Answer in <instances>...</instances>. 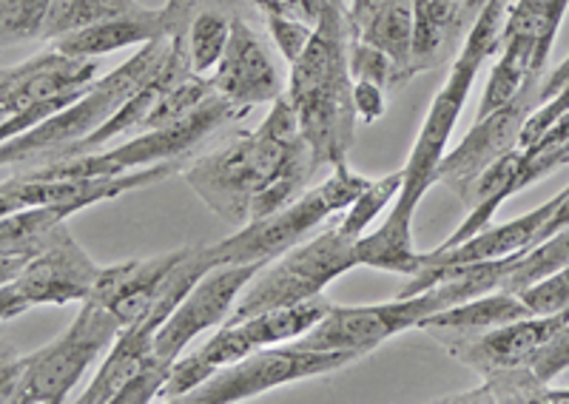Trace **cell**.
<instances>
[{"mask_svg":"<svg viewBox=\"0 0 569 404\" xmlns=\"http://www.w3.org/2000/svg\"><path fill=\"white\" fill-rule=\"evenodd\" d=\"M217 267L211 245H188V254L180 265L174 267V274L169 276L162 294L151 305V311L137 320L134 325H126L120 336L114 340L111 351L106 353L103 365L98 367L94 378L89 382L83 393H80V404H114L117 393L123 391L126 382L140 371L154 353V340L160 327L169 322L171 313L177 311L188 291L202 280V276Z\"/></svg>","mask_w":569,"mask_h":404,"instance_id":"8fae6325","label":"cell"},{"mask_svg":"<svg viewBox=\"0 0 569 404\" xmlns=\"http://www.w3.org/2000/svg\"><path fill=\"white\" fill-rule=\"evenodd\" d=\"M569 114V58L558 65L556 72H550L538 85V105L527 118L518 149H527L536 140H541L558 120Z\"/></svg>","mask_w":569,"mask_h":404,"instance_id":"f546056e","label":"cell"},{"mask_svg":"<svg viewBox=\"0 0 569 404\" xmlns=\"http://www.w3.org/2000/svg\"><path fill=\"white\" fill-rule=\"evenodd\" d=\"M353 267H359L356 242L339 231V222H333L313 240L299 242L291 251L268 262L242 291L228 322H242L257 313L291 307L322 296L330 282H337Z\"/></svg>","mask_w":569,"mask_h":404,"instance_id":"9c48e42d","label":"cell"},{"mask_svg":"<svg viewBox=\"0 0 569 404\" xmlns=\"http://www.w3.org/2000/svg\"><path fill=\"white\" fill-rule=\"evenodd\" d=\"M123 331L109 307L83 302L63 336L40 351L18 356L3 347L0 365V398L3 404H60L78 387L80 376L111 351Z\"/></svg>","mask_w":569,"mask_h":404,"instance_id":"5b68a950","label":"cell"},{"mask_svg":"<svg viewBox=\"0 0 569 404\" xmlns=\"http://www.w3.org/2000/svg\"><path fill=\"white\" fill-rule=\"evenodd\" d=\"M240 0H197L186 23V47L191 69L208 74L217 69L231 40L233 20L240 18Z\"/></svg>","mask_w":569,"mask_h":404,"instance_id":"cb8c5ba5","label":"cell"},{"mask_svg":"<svg viewBox=\"0 0 569 404\" xmlns=\"http://www.w3.org/2000/svg\"><path fill=\"white\" fill-rule=\"evenodd\" d=\"M382 3H385V0H350V9H348L350 27H353V29L365 27V23L373 18V12L382 7Z\"/></svg>","mask_w":569,"mask_h":404,"instance_id":"ab89813d","label":"cell"},{"mask_svg":"<svg viewBox=\"0 0 569 404\" xmlns=\"http://www.w3.org/2000/svg\"><path fill=\"white\" fill-rule=\"evenodd\" d=\"M177 171H182V163H157L120 176H60V180H40V176L29 174L7 176L0 185V211L9 214V211L52 205V202H69L83 211L98 202L117 200L129 191L162 183L166 176L177 174Z\"/></svg>","mask_w":569,"mask_h":404,"instance_id":"ac0fdd59","label":"cell"},{"mask_svg":"<svg viewBox=\"0 0 569 404\" xmlns=\"http://www.w3.org/2000/svg\"><path fill=\"white\" fill-rule=\"evenodd\" d=\"M353 105L362 123H376L388 111V89L373 80L353 78Z\"/></svg>","mask_w":569,"mask_h":404,"instance_id":"8d00e7d4","label":"cell"},{"mask_svg":"<svg viewBox=\"0 0 569 404\" xmlns=\"http://www.w3.org/2000/svg\"><path fill=\"white\" fill-rule=\"evenodd\" d=\"M211 83L228 103L242 111H251L253 105L262 103L271 105L284 94L282 74L273 65L268 49L262 47V38L242 18L233 20L231 40L213 69Z\"/></svg>","mask_w":569,"mask_h":404,"instance_id":"d6986e66","label":"cell"},{"mask_svg":"<svg viewBox=\"0 0 569 404\" xmlns=\"http://www.w3.org/2000/svg\"><path fill=\"white\" fill-rule=\"evenodd\" d=\"M146 9L137 0H52L49 18L40 40L54 43L58 38H66L71 32H80L86 27L103 23V20L120 18V14H131Z\"/></svg>","mask_w":569,"mask_h":404,"instance_id":"f1b7e54d","label":"cell"},{"mask_svg":"<svg viewBox=\"0 0 569 404\" xmlns=\"http://www.w3.org/2000/svg\"><path fill=\"white\" fill-rule=\"evenodd\" d=\"M401 183H405V171H393V174L382 176V180H373L362 194L356 196L353 205L345 211V216L339 220V231L353 242L362 240L376 222V216L393 205V200L401 191Z\"/></svg>","mask_w":569,"mask_h":404,"instance_id":"4dcf8cb0","label":"cell"},{"mask_svg":"<svg viewBox=\"0 0 569 404\" xmlns=\"http://www.w3.org/2000/svg\"><path fill=\"white\" fill-rule=\"evenodd\" d=\"M356 353L350 351H313L302 345H268L253 351L251 356L222 367L213 373L208 382H202L197 391L186 393L180 402L188 404H233L248 402V398L268 393L273 387L293 385L302 378L325 376V373H337L342 367L353 365Z\"/></svg>","mask_w":569,"mask_h":404,"instance_id":"7c38bea8","label":"cell"},{"mask_svg":"<svg viewBox=\"0 0 569 404\" xmlns=\"http://www.w3.org/2000/svg\"><path fill=\"white\" fill-rule=\"evenodd\" d=\"M490 3H496V0H465V29L470 32V27L479 20V14L485 12Z\"/></svg>","mask_w":569,"mask_h":404,"instance_id":"60d3db41","label":"cell"},{"mask_svg":"<svg viewBox=\"0 0 569 404\" xmlns=\"http://www.w3.org/2000/svg\"><path fill=\"white\" fill-rule=\"evenodd\" d=\"M71 214H78L69 202L52 205H32V209L9 211L0 220V274L9 282L23 271L29 260L46 251Z\"/></svg>","mask_w":569,"mask_h":404,"instance_id":"603a6c76","label":"cell"},{"mask_svg":"<svg viewBox=\"0 0 569 404\" xmlns=\"http://www.w3.org/2000/svg\"><path fill=\"white\" fill-rule=\"evenodd\" d=\"M538 85L541 83H530L512 103L501 105L498 111H490L487 118H476V125L467 131V138L450 154H445V160L439 163L436 185H445L447 191H453L467 205L481 176L501 156L518 149L527 118L538 105Z\"/></svg>","mask_w":569,"mask_h":404,"instance_id":"9a60e30c","label":"cell"},{"mask_svg":"<svg viewBox=\"0 0 569 404\" xmlns=\"http://www.w3.org/2000/svg\"><path fill=\"white\" fill-rule=\"evenodd\" d=\"M171 371H174V365H166V362H160V358L151 353L149 362H146V365H142L140 371H137L134 376L129 378V382H126L123 391L117 393L114 404H149V402H154V398L162 396L166 385H169Z\"/></svg>","mask_w":569,"mask_h":404,"instance_id":"e575fe53","label":"cell"},{"mask_svg":"<svg viewBox=\"0 0 569 404\" xmlns=\"http://www.w3.org/2000/svg\"><path fill=\"white\" fill-rule=\"evenodd\" d=\"M325 3H328V0H253V7L257 9H268V7L288 9V12H297L302 14L305 20H311L313 27H317V20L319 14H322Z\"/></svg>","mask_w":569,"mask_h":404,"instance_id":"74e56055","label":"cell"},{"mask_svg":"<svg viewBox=\"0 0 569 404\" xmlns=\"http://www.w3.org/2000/svg\"><path fill=\"white\" fill-rule=\"evenodd\" d=\"M330 305L333 302L325 300V296H313V300L299 302V305L257 313V316H248L242 322H226L200 351L177 358L162 398L180 402L186 393L197 391L213 373L251 356L259 347L302 340L305 333L317 327V322L330 311Z\"/></svg>","mask_w":569,"mask_h":404,"instance_id":"30bf717a","label":"cell"},{"mask_svg":"<svg viewBox=\"0 0 569 404\" xmlns=\"http://www.w3.org/2000/svg\"><path fill=\"white\" fill-rule=\"evenodd\" d=\"M373 180L350 171L348 163L333 165V174L317 189L305 191L297 200L288 202L277 214L253 220L242 225L237 234L226 236L222 242L211 245L217 265H246V262H273L284 251L308 236L317 225H322L328 216H337L348 211Z\"/></svg>","mask_w":569,"mask_h":404,"instance_id":"52a82bcc","label":"cell"},{"mask_svg":"<svg viewBox=\"0 0 569 404\" xmlns=\"http://www.w3.org/2000/svg\"><path fill=\"white\" fill-rule=\"evenodd\" d=\"M567 225H569V185L561 191V205H558L556 214L550 216V222L543 225L541 240H538V242H543V240H547V236L558 234V231H563V229H567Z\"/></svg>","mask_w":569,"mask_h":404,"instance_id":"f35d334b","label":"cell"},{"mask_svg":"<svg viewBox=\"0 0 569 404\" xmlns=\"http://www.w3.org/2000/svg\"><path fill=\"white\" fill-rule=\"evenodd\" d=\"M262 262H246V265H217L211 267L191 291L186 300L177 305L169 322L160 327L154 340V356L166 365H177V358L186 353V347L217 325H226L228 316L237 307L253 276L262 271Z\"/></svg>","mask_w":569,"mask_h":404,"instance_id":"e0dca14e","label":"cell"},{"mask_svg":"<svg viewBox=\"0 0 569 404\" xmlns=\"http://www.w3.org/2000/svg\"><path fill=\"white\" fill-rule=\"evenodd\" d=\"M103 267L91 260L71 231L60 229L54 240L34 260L23 265L14 280L0 282V316L12 322L20 313L40 305L86 302L94 291Z\"/></svg>","mask_w":569,"mask_h":404,"instance_id":"5bb4252c","label":"cell"},{"mask_svg":"<svg viewBox=\"0 0 569 404\" xmlns=\"http://www.w3.org/2000/svg\"><path fill=\"white\" fill-rule=\"evenodd\" d=\"M550 385L538 382L530 365L507 367V371H496L490 376H481V385L476 391L456 393V396H445L439 402L447 404H541L547 398Z\"/></svg>","mask_w":569,"mask_h":404,"instance_id":"83f0119b","label":"cell"},{"mask_svg":"<svg viewBox=\"0 0 569 404\" xmlns=\"http://www.w3.org/2000/svg\"><path fill=\"white\" fill-rule=\"evenodd\" d=\"M353 29V27H350ZM370 47L382 49L399 69L401 80L410 83L416 78L413 49H416V3L413 0H385L365 27L353 29Z\"/></svg>","mask_w":569,"mask_h":404,"instance_id":"d4e9b609","label":"cell"},{"mask_svg":"<svg viewBox=\"0 0 569 404\" xmlns=\"http://www.w3.org/2000/svg\"><path fill=\"white\" fill-rule=\"evenodd\" d=\"M100 78V58H74L49 47L0 74V138L12 140L52 120Z\"/></svg>","mask_w":569,"mask_h":404,"instance_id":"ba28073f","label":"cell"},{"mask_svg":"<svg viewBox=\"0 0 569 404\" xmlns=\"http://www.w3.org/2000/svg\"><path fill=\"white\" fill-rule=\"evenodd\" d=\"M530 305L532 313H558L569 307V265L556 271L552 276L541 280L538 285L527 287L525 294H518Z\"/></svg>","mask_w":569,"mask_h":404,"instance_id":"d590c367","label":"cell"},{"mask_svg":"<svg viewBox=\"0 0 569 404\" xmlns=\"http://www.w3.org/2000/svg\"><path fill=\"white\" fill-rule=\"evenodd\" d=\"M317 169L297 111L282 94L259 129L242 131L228 145L194 160L182 169V176L211 214L242 229L305 194Z\"/></svg>","mask_w":569,"mask_h":404,"instance_id":"6da1fadb","label":"cell"},{"mask_svg":"<svg viewBox=\"0 0 569 404\" xmlns=\"http://www.w3.org/2000/svg\"><path fill=\"white\" fill-rule=\"evenodd\" d=\"M188 249L171 251V254L151 256V260H126L100 271V280L86 302H94L100 307H109L117 320L126 325H134L151 311L162 287L174 274V267L186 260Z\"/></svg>","mask_w":569,"mask_h":404,"instance_id":"ffe728a7","label":"cell"},{"mask_svg":"<svg viewBox=\"0 0 569 404\" xmlns=\"http://www.w3.org/2000/svg\"><path fill=\"white\" fill-rule=\"evenodd\" d=\"M52 0H0V38L3 47L40 40Z\"/></svg>","mask_w":569,"mask_h":404,"instance_id":"1f68e13d","label":"cell"},{"mask_svg":"<svg viewBox=\"0 0 569 404\" xmlns=\"http://www.w3.org/2000/svg\"><path fill=\"white\" fill-rule=\"evenodd\" d=\"M288 100L317 165L348 163L356 134L350 18L342 0H328L308 47L291 63Z\"/></svg>","mask_w":569,"mask_h":404,"instance_id":"7a4b0ae2","label":"cell"},{"mask_svg":"<svg viewBox=\"0 0 569 404\" xmlns=\"http://www.w3.org/2000/svg\"><path fill=\"white\" fill-rule=\"evenodd\" d=\"M350 72H353V78H365L385 85L388 92L390 89H401V85H405L393 60H390L382 49L370 47L362 38H356L353 29H350Z\"/></svg>","mask_w":569,"mask_h":404,"instance_id":"836d02e7","label":"cell"},{"mask_svg":"<svg viewBox=\"0 0 569 404\" xmlns=\"http://www.w3.org/2000/svg\"><path fill=\"white\" fill-rule=\"evenodd\" d=\"M445 307L447 302L439 285L413 296H396V300L379 302V305H330L317 327L297 340V345L313 347V351H350L356 356H365L399 333L419 331L427 316H433Z\"/></svg>","mask_w":569,"mask_h":404,"instance_id":"4fadbf2b","label":"cell"},{"mask_svg":"<svg viewBox=\"0 0 569 404\" xmlns=\"http://www.w3.org/2000/svg\"><path fill=\"white\" fill-rule=\"evenodd\" d=\"M510 7L512 0H496V3H490L479 14V20L467 32L465 43H461L459 54H456L453 65H450L445 85L436 92L433 103L427 109L419 138H416L413 149H410L408 165L401 169L405 171V183H401L399 196H396L388 211L396 220L413 222L416 209L421 205L427 191L436 185V171H439L447 143H450L456 125H459L461 111H465L467 98L472 92V83H476L487 60L501 52Z\"/></svg>","mask_w":569,"mask_h":404,"instance_id":"3957f363","label":"cell"},{"mask_svg":"<svg viewBox=\"0 0 569 404\" xmlns=\"http://www.w3.org/2000/svg\"><path fill=\"white\" fill-rule=\"evenodd\" d=\"M174 34L157 38L146 47L137 49L126 63H120L114 72L98 78L83 92V98L74 100L69 109L46 120L38 129L20 134V138L3 140L0 160L3 165H23V163H54L60 156L69 154L71 149L83 140H89L98 129H103L117 111L123 109L126 100L140 89L151 74L160 72V65L169 60Z\"/></svg>","mask_w":569,"mask_h":404,"instance_id":"277c9868","label":"cell"},{"mask_svg":"<svg viewBox=\"0 0 569 404\" xmlns=\"http://www.w3.org/2000/svg\"><path fill=\"white\" fill-rule=\"evenodd\" d=\"M262 20H266V29L271 34V40L277 43L279 52L284 54L288 63L302 54V49L308 47V40L313 34V23L311 20H305L302 14L297 12H288V9H279V7H268V9H259Z\"/></svg>","mask_w":569,"mask_h":404,"instance_id":"d6a6232c","label":"cell"},{"mask_svg":"<svg viewBox=\"0 0 569 404\" xmlns=\"http://www.w3.org/2000/svg\"><path fill=\"white\" fill-rule=\"evenodd\" d=\"M543 402L569 404V387H550V391H547V398H543Z\"/></svg>","mask_w":569,"mask_h":404,"instance_id":"b9f144b4","label":"cell"},{"mask_svg":"<svg viewBox=\"0 0 569 404\" xmlns=\"http://www.w3.org/2000/svg\"><path fill=\"white\" fill-rule=\"evenodd\" d=\"M569 325V307L558 313H532L527 320L487 327V331H427L456 362L490 376L507 367L530 365L536 353Z\"/></svg>","mask_w":569,"mask_h":404,"instance_id":"2e32d148","label":"cell"},{"mask_svg":"<svg viewBox=\"0 0 569 404\" xmlns=\"http://www.w3.org/2000/svg\"><path fill=\"white\" fill-rule=\"evenodd\" d=\"M248 111L228 103L220 92H213L206 103L188 118L177 120L171 125H162L154 131H142L134 138L123 140L114 149H100L91 154L69 156L58 163H43L23 171L40 180H60V176H120L129 171L149 169L157 163H182L202 140H208L213 131H220L226 123L240 120Z\"/></svg>","mask_w":569,"mask_h":404,"instance_id":"8992f818","label":"cell"},{"mask_svg":"<svg viewBox=\"0 0 569 404\" xmlns=\"http://www.w3.org/2000/svg\"><path fill=\"white\" fill-rule=\"evenodd\" d=\"M561 205V191L543 205H538L530 214L518 216V220L505 222V225H487L485 231L472 234L470 240L459 242L453 249H433L421 256V267H459L472 265V262L501 260V256L521 254L532 249L541 240L543 225L550 222L556 209Z\"/></svg>","mask_w":569,"mask_h":404,"instance_id":"44dd1931","label":"cell"},{"mask_svg":"<svg viewBox=\"0 0 569 404\" xmlns=\"http://www.w3.org/2000/svg\"><path fill=\"white\" fill-rule=\"evenodd\" d=\"M527 316H532V311L521 296L510 291H492L427 316L419 331H487Z\"/></svg>","mask_w":569,"mask_h":404,"instance_id":"4316f807","label":"cell"},{"mask_svg":"<svg viewBox=\"0 0 569 404\" xmlns=\"http://www.w3.org/2000/svg\"><path fill=\"white\" fill-rule=\"evenodd\" d=\"M416 3V74L441 65L456 40L467 34L465 0H413Z\"/></svg>","mask_w":569,"mask_h":404,"instance_id":"484cf974","label":"cell"},{"mask_svg":"<svg viewBox=\"0 0 569 404\" xmlns=\"http://www.w3.org/2000/svg\"><path fill=\"white\" fill-rule=\"evenodd\" d=\"M166 34H177L169 9L146 7L140 12L120 14V18L66 34V38L54 40L52 47H58L66 54H74V58H103V54L120 52V49L146 47L151 40L166 38Z\"/></svg>","mask_w":569,"mask_h":404,"instance_id":"7402d4cb","label":"cell"}]
</instances>
